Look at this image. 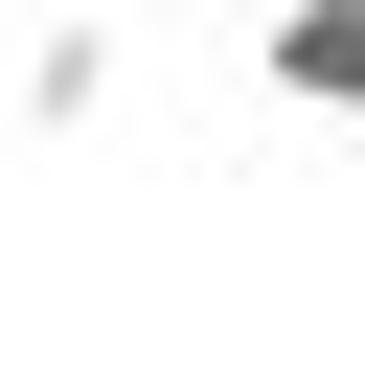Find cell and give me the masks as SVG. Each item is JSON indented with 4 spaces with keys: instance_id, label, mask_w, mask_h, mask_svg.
Returning <instances> with one entry per match:
<instances>
[{
    "instance_id": "3957f363",
    "label": "cell",
    "mask_w": 365,
    "mask_h": 365,
    "mask_svg": "<svg viewBox=\"0 0 365 365\" xmlns=\"http://www.w3.org/2000/svg\"><path fill=\"white\" fill-rule=\"evenodd\" d=\"M91 23H182V0H91Z\"/></svg>"
},
{
    "instance_id": "7a4b0ae2",
    "label": "cell",
    "mask_w": 365,
    "mask_h": 365,
    "mask_svg": "<svg viewBox=\"0 0 365 365\" xmlns=\"http://www.w3.org/2000/svg\"><path fill=\"white\" fill-rule=\"evenodd\" d=\"M251 68H274L297 114H365V0H274V23H251Z\"/></svg>"
},
{
    "instance_id": "6da1fadb",
    "label": "cell",
    "mask_w": 365,
    "mask_h": 365,
    "mask_svg": "<svg viewBox=\"0 0 365 365\" xmlns=\"http://www.w3.org/2000/svg\"><path fill=\"white\" fill-rule=\"evenodd\" d=\"M114 46H137V23L46 0V23H23V114H46V137H91V114H114Z\"/></svg>"
}]
</instances>
